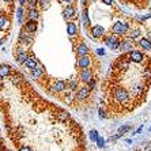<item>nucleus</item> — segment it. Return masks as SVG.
Wrapping results in <instances>:
<instances>
[{
    "mask_svg": "<svg viewBox=\"0 0 151 151\" xmlns=\"http://www.w3.org/2000/svg\"><path fill=\"white\" fill-rule=\"evenodd\" d=\"M98 114H99V117H106L105 112H104V110H102V109H99V113H98Z\"/></svg>",
    "mask_w": 151,
    "mask_h": 151,
    "instance_id": "obj_42",
    "label": "nucleus"
},
{
    "mask_svg": "<svg viewBox=\"0 0 151 151\" xmlns=\"http://www.w3.org/2000/svg\"><path fill=\"white\" fill-rule=\"evenodd\" d=\"M26 1H27V0H19V4H21V6H25Z\"/></svg>",
    "mask_w": 151,
    "mask_h": 151,
    "instance_id": "obj_43",
    "label": "nucleus"
},
{
    "mask_svg": "<svg viewBox=\"0 0 151 151\" xmlns=\"http://www.w3.org/2000/svg\"><path fill=\"white\" fill-rule=\"evenodd\" d=\"M76 53L79 56H83V55H88V46L86 44H78L76 45Z\"/></svg>",
    "mask_w": 151,
    "mask_h": 151,
    "instance_id": "obj_19",
    "label": "nucleus"
},
{
    "mask_svg": "<svg viewBox=\"0 0 151 151\" xmlns=\"http://www.w3.org/2000/svg\"><path fill=\"white\" fill-rule=\"evenodd\" d=\"M128 59H129V61H134V63H142L144 60V56H143V53L140 52V50H135V49H132L129 53H128Z\"/></svg>",
    "mask_w": 151,
    "mask_h": 151,
    "instance_id": "obj_5",
    "label": "nucleus"
},
{
    "mask_svg": "<svg viewBox=\"0 0 151 151\" xmlns=\"http://www.w3.org/2000/svg\"><path fill=\"white\" fill-rule=\"evenodd\" d=\"M97 137H98V132L95 129H91L90 131V140L91 142H95L97 140Z\"/></svg>",
    "mask_w": 151,
    "mask_h": 151,
    "instance_id": "obj_33",
    "label": "nucleus"
},
{
    "mask_svg": "<svg viewBox=\"0 0 151 151\" xmlns=\"http://www.w3.org/2000/svg\"><path fill=\"white\" fill-rule=\"evenodd\" d=\"M32 75L35 78V79H40V78L44 75V71H42L41 67H38V64H37L34 68H32Z\"/></svg>",
    "mask_w": 151,
    "mask_h": 151,
    "instance_id": "obj_22",
    "label": "nucleus"
},
{
    "mask_svg": "<svg viewBox=\"0 0 151 151\" xmlns=\"http://www.w3.org/2000/svg\"><path fill=\"white\" fill-rule=\"evenodd\" d=\"M123 136V134L121 132H119V134L116 135V136H113V137H110V140H116V139H119V137H121Z\"/></svg>",
    "mask_w": 151,
    "mask_h": 151,
    "instance_id": "obj_39",
    "label": "nucleus"
},
{
    "mask_svg": "<svg viewBox=\"0 0 151 151\" xmlns=\"http://www.w3.org/2000/svg\"><path fill=\"white\" fill-rule=\"evenodd\" d=\"M4 1H6V3H11V1H12V0H4Z\"/></svg>",
    "mask_w": 151,
    "mask_h": 151,
    "instance_id": "obj_48",
    "label": "nucleus"
},
{
    "mask_svg": "<svg viewBox=\"0 0 151 151\" xmlns=\"http://www.w3.org/2000/svg\"><path fill=\"white\" fill-rule=\"evenodd\" d=\"M68 84H70V87H68V88H70V90H74V91H75V90H76V87H78V83H76V81H71Z\"/></svg>",
    "mask_w": 151,
    "mask_h": 151,
    "instance_id": "obj_36",
    "label": "nucleus"
},
{
    "mask_svg": "<svg viewBox=\"0 0 151 151\" xmlns=\"http://www.w3.org/2000/svg\"><path fill=\"white\" fill-rule=\"evenodd\" d=\"M19 151H33L30 147H27V146H22L21 148H19Z\"/></svg>",
    "mask_w": 151,
    "mask_h": 151,
    "instance_id": "obj_38",
    "label": "nucleus"
},
{
    "mask_svg": "<svg viewBox=\"0 0 151 151\" xmlns=\"http://www.w3.org/2000/svg\"><path fill=\"white\" fill-rule=\"evenodd\" d=\"M142 129H143V125H142V127H139V128H137L136 134H140V132H142Z\"/></svg>",
    "mask_w": 151,
    "mask_h": 151,
    "instance_id": "obj_44",
    "label": "nucleus"
},
{
    "mask_svg": "<svg viewBox=\"0 0 151 151\" xmlns=\"http://www.w3.org/2000/svg\"><path fill=\"white\" fill-rule=\"evenodd\" d=\"M143 78L148 82V83H151V67L144 68V71H143Z\"/></svg>",
    "mask_w": 151,
    "mask_h": 151,
    "instance_id": "obj_26",
    "label": "nucleus"
},
{
    "mask_svg": "<svg viewBox=\"0 0 151 151\" xmlns=\"http://www.w3.org/2000/svg\"><path fill=\"white\" fill-rule=\"evenodd\" d=\"M90 64H91V57L88 56V55L79 56V59H78V67H79V68L90 67Z\"/></svg>",
    "mask_w": 151,
    "mask_h": 151,
    "instance_id": "obj_7",
    "label": "nucleus"
},
{
    "mask_svg": "<svg viewBox=\"0 0 151 151\" xmlns=\"http://www.w3.org/2000/svg\"><path fill=\"white\" fill-rule=\"evenodd\" d=\"M139 45H140L144 50H151V42L148 41L147 38H142L140 41H139Z\"/></svg>",
    "mask_w": 151,
    "mask_h": 151,
    "instance_id": "obj_24",
    "label": "nucleus"
},
{
    "mask_svg": "<svg viewBox=\"0 0 151 151\" xmlns=\"http://www.w3.org/2000/svg\"><path fill=\"white\" fill-rule=\"evenodd\" d=\"M79 76H81V81L83 82V83H87V82L93 78V71H91V68H90V67L81 68V74H79Z\"/></svg>",
    "mask_w": 151,
    "mask_h": 151,
    "instance_id": "obj_6",
    "label": "nucleus"
},
{
    "mask_svg": "<svg viewBox=\"0 0 151 151\" xmlns=\"http://www.w3.org/2000/svg\"><path fill=\"white\" fill-rule=\"evenodd\" d=\"M102 1H104L105 4H108V6H112L113 4V0H102Z\"/></svg>",
    "mask_w": 151,
    "mask_h": 151,
    "instance_id": "obj_40",
    "label": "nucleus"
},
{
    "mask_svg": "<svg viewBox=\"0 0 151 151\" xmlns=\"http://www.w3.org/2000/svg\"><path fill=\"white\" fill-rule=\"evenodd\" d=\"M38 3H41V6L45 8V10L50 7V0H38Z\"/></svg>",
    "mask_w": 151,
    "mask_h": 151,
    "instance_id": "obj_34",
    "label": "nucleus"
},
{
    "mask_svg": "<svg viewBox=\"0 0 151 151\" xmlns=\"http://www.w3.org/2000/svg\"><path fill=\"white\" fill-rule=\"evenodd\" d=\"M23 64H25L27 68H30V70H32V68H34L38 63H37V60H35L34 56H27V59L25 60V63H23Z\"/></svg>",
    "mask_w": 151,
    "mask_h": 151,
    "instance_id": "obj_21",
    "label": "nucleus"
},
{
    "mask_svg": "<svg viewBox=\"0 0 151 151\" xmlns=\"http://www.w3.org/2000/svg\"><path fill=\"white\" fill-rule=\"evenodd\" d=\"M97 53H98L99 56H102V55H105V50L104 49H97Z\"/></svg>",
    "mask_w": 151,
    "mask_h": 151,
    "instance_id": "obj_41",
    "label": "nucleus"
},
{
    "mask_svg": "<svg viewBox=\"0 0 151 151\" xmlns=\"http://www.w3.org/2000/svg\"><path fill=\"white\" fill-rule=\"evenodd\" d=\"M27 53H26V50L23 49V48H22V46H19V48H18V53H17V61L19 64H23L25 63V60L27 59Z\"/></svg>",
    "mask_w": 151,
    "mask_h": 151,
    "instance_id": "obj_13",
    "label": "nucleus"
},
{
    "mask_svg": "<svg viewBox=\"0 0 151 151\" xmlns=\"http://www.w3.org/2000/svg\"><path fill=\"white\" fill-rule=\"evenodd\" d=\"M63 17H64V19H65V21L75 19V18H76V11H75V8L72 7V6H68V7L63 11Z\"/></svg>",
    "mask_w": 151,
    "mask_h": 151,
    "instance_id": "obj_10",
    "label": "nucleus"
},
{
    "mask_svg": "<svg viewBox=\"0 0 151 151\" xmlns=\"http://www.w3.org/2000/svg\"><path fill=\"white\" fill-rule=\"evenodd\" d=\"M91 35L94 38H101L105 35V29L102 27L101 25H95L91 27Z\"/></svg>",
    "mask_w": 151,
    "mask_h": 151,
    "instance_id": "obj_11",
    "label": "nucleus"
},
{
    "mask_svg": "<svg viewBox=\"0 0 151 151\" xmlns=\"http://www.w3.org/2000/svg\"><path fill=\"white\" fill-rule=\"evenodd\" d=\"M27 18H29V21H37V18H38V11L35 10V8H29Z\"/></svg>",
    "mask_w": 151,
    "mask_h": 151,
    "instance_id": "obj_23",
    "label": "nucleus"
},
{
    "mask_svg": "<svg viewBox=\"0 0 151 151\" xmlns=\"http://www.w3.org/2000/svg\"><path fill=\"white\" fill-rule=\"evenodd\" d=\"M3 87V78H0V88Z\"/></svg>",
    "mask_w": 151,
    "mask_h": 151,
    "instance_id": "obj_45",
    "label": "nucleus"
},
{
    "mask_svg": "<svg viewBox=\"0 0 151 151\" xmlns=\"http://www.w3.org/2000/svg\"><path fill=\"white\" fill-rule=\"evenodd\" d=\"M37 27H38V25H37V21H27L25 23V32L26 33H35V30H37Z\"/></svg>",
    "mask_w": 151,
    "mask_h": 151,
    "instance_id": "obj_14",
    "label": "nucleus"
},
{
    "mask_svg": "<svg viewBox=\"0 0 151 151\" xmlns=\"http://www.w3.org/2000/svg\"><path fill=\"white\" fill-rule=\"evenodd\" d=\"M26 4H27L29 8H37V6H38V0H27L26 1Z\"/></svg>",
    "mask_w": 151,
    "mask_h": 151,
    "instance_id": "obj_31",
    "label": "nucleus"
},
{
    "mask_svg": "<svg viewBox=\"0 0 151 151\" xmlns=\"http://www.w3.org/2000/svg\"><path fill=\"white\" fill-rule=\"evenodd\" d=\"M0 151H4V150H3V148H0Z\"/></svg>",
    "mask_w": 151,
    "mask_h": 151,
    "instance_id": "obj_49",
    "label": "nucleus"
},
{
    "mask_svg": "<svg viewBox=\"0 0 151 151\" xmlns=\"http://www.w3.org/2000/svg\"><path fill=\"white\" fill-rule=\"evenodd\" d=\"M8 26V19L4 15H0V30H3Z\"/></svg>",
    "mask_w": 151,
    "mask_h": 151,
    "instance_id": "obj_27",
    "label": "nucleus"
},
{
    "mask_svg": "<svg viewBox=\"0 0 151 151\" xmlns=\"http://www.w3.org/2000/svg\"><path fill=\"white\" fill-rule=\"evenodd\" d=\"M19 42H22V44H32V42H33V37L30 35V33L22 32L21 35H19Z\"/></svg>",
    "mask_w": 151,
    "mask_h": 151,
    "instance_id": "obj_16",
    "label": "nucleus"
},
{
    "mask_svg": "<svg viewBox=\"0 0 151 151\" xmlns=\"http://www.w3.org/2000/svg\"><path fill=\"white\" fill-rule=\"evenodd\" d=\"M150 132H151V127H150Z\"/></svg>",
    "mask_w": 151,
    "mask_h": 151,
    "instance_id": "obj_50",
    "label": "nucleus"
},
{
    "mask_svg": "<svg viewBox=\"0 0 151 151\" xmlns=\"http://www.w3.org/2000/svg\"><path fill=\"white\" fill-rule=\"evenodd\" d=\"M3 44H4V40L1 38V40H0V45H3Z\"/></svg>",
    "mask_w": 151,
    "mask_h": 151,
    "instance_id": "obj_47",
    "label": "nucleus"
},
{
    "mask_svg": "<svg viewBox=\"0 0 151 151\" xmlns=\"http://www.w3.org/2000/svg\"><path fill=\"white\" fill-rule=\"evenodd\" d=\"M128 131H131V125H124V127H121L119 132H121V134H125V132H128Z\"/></svg>",
    "mask_w": 151,
    "mask_h": 151,
    "instance_id": "obj_37",
    "label": "nucleus"
},
{
    "mask_svg": "<svg viewBox=\"0 0 151 151\" xmlns=\"http://www.w3.org/2000/svg\"><path fill=\"white\" fill-rule=\"evenodd\" d=\"M64 3H71V1H72V0H63Z\"/></svg>",
    "mask_w": 151,
    "mask_h": 151,
    "instance_id": "obj_46",
    "label": "nucleus"
},
{
    "mask_svg": "<svg viewBox=\"0 0 151 151\" xmlns=\"http://www.w3.org/2000/svg\"><path fill=\"white\" fill-rule=\"evenodd\" d=\"M104 41H105L106 46H109L112 50L119 49L120 41L117 40V37L114 34H109V35H104Z\"/></svg>",
    "mask_w": 151,
    "mask_h": 151,
    "instance_id": "obj_2",
    "label": "nucleus"
},
{
    "mask_svg": "<svg viewBox=\"0 0 151 151\" xmlns=\"http://www.w3.org/2000/svg\"><path fill=\"white\" fill-rule=\"evenodd\" d=\"M67 33H68V35H70V37H75V35H76V33H78L76 23L68 21L67 22Z\"/></svg>",
    "mask_w": 151,
    "mask_h": 151,
    "instance_id": "obj_15",
    "label": "nucleus"
},
{
    "mask_svg": "<svg viewBox=\"0 0 151 151\" xmlns=\"http://www.w3.org/2000/svg\"><path fill=\"white\" fill-rule=\"evenodd\" d=\"M22 81H23V79H22V76L19 74H14L12 76H11V83L15 84V86H19Z\"/></svg>",
    "mask_w": 151,
    "mask_h": 151,
    "instance_id": "obj_25",
    "label": "nucleus"
},
{
    "mask_svg": "<svg viewBox=\"0 0 151 151\" xmlns=\"http://www.w3.org/2000/svg\"><path fill=\"white\" fill-rule=\"evenodd\" d=\"M0 143H1V140H0Z\"/></svg>",
    "mask_w": 151,
    "mask_h": 151,
    "instance_id": "obj_51",
    "label": "nucleus"
},
{
    "mask_svg": "<svg viewBox=\"0 0 151 151\" xmlns=\"http://www.w3.org/2000/svg\"><path fill=\"white\" fill-rule=\"evenodd\" d=\"M128 29H129V25L127 23V22H117L116 25H113L112 27V32L113 34H120L123 35L128 32Z\"/></svg>",
    "mask_w": 151,
    "mask_h": 151,
    "instance_id": "obj_3",
    "label": "nucleus"
},
{
    "mask_svg": "<svg viewBox=\"0 0 151 151\" xmlns=\"http://www.w3.org/2000/svg\"><path fill=\"white\" fill-rule=\"evenodd\" d=\"M95 84H97V82H95V79H90V81L87 82V87L90 88V90H94V87H95Z\"/></svg>",
    "mask_w": 151,
    "mask_h": 151,
    "instance_id": "obj_35",
    "label": "nucleus"
},
{
    "mask_svg": "<svg viewBox=\"0 0 151 151\" xmlns=\"http://www.w3.org/2000/svg\"><path fill=\"white\" fill-rule=\"evenodd\" d=\"M114 98H116V101L119 104H127V102L129 101V94H128V91H127L125 88L119 87L114 90Z\"/></svg>",
    "mask_w": 151,
    "mask_h": 151,
    "instance_id": "obj_1",
    "label": "nucleus"
},
{
    "mask_svg": "<svg viewBox=\"0 0 151 151\" xmlns=\"http://www.w3.org/2000/svg\"><path fill=\"white\" fill-rule=\"evenodd\" d=\"M146 91L144 90V86L142 83H137L136 86H134V90H132V95L134 97H140V95H143V93Z\"/></svg>",
    "mask_w": 151,
    "mask_h": 151,
    "instance_id": "obj_18",
    "label": "nucleus"
},
{
    "mask_svg": "<svg viewBox=\"0 0 151 151\" xmlns=\"http://www.w3.org/2000/svg\"><path fill=\"white\" fill-rule=\"evenodd\" d=\"M95 142H97V146H98L99 148H104V147H105V139H104V137H99L98 136Z\"/></svg>",
    "mask_w": 151,
    "mask_h": 151,
    "instance_id": "obj_32",
    "label": "nucleus"
},
{
    "mask_svg": "<svg viewBox=\"0 0 151 151\" xmlns=\"http://www.w3.org/2000/svg\"><path fill=\"white\" fill-rule=\"evenodd\" d=\"M57 120H59L60 123L68 121V120H70V113L65 112V110H59V112H57Z\"/></svg>",
    "mask_w": 151,
    "mask_h": 151,
    "instance_id": "obj_20",
    "label": "nucleus"
},
{
    "mask_svg": "<svg viewBox=\"0 0 151 151\" xmlns=\"http://www.w3.org/2000/svg\"><path fill=\"white\" fill-rule=\"evenodd\" d=\"M135 46V40L132 38H125L123 41H120V45H119V49L121 52H131L134 49Z\"/></svg>",
    "mask_w": 151,
    "mask_h": 151,
    "instance_id": "obj_4",
    "label": "nucleus"
},
{
    "mask_svg": "<svg viewBox=\"0 0 151 151\" xmlns=\"http://www.w3.org/2000/svg\"><path fill=\"white\" fill-rule=\"evenodd\" d=\"M17 19L19 23H22L23 22V8H22V6L17 10Z\"/></svg>",
    "mask_w": 151,
    "mask_h": 151,
    "instance_id": "obj_29",
    "label": "nucleus"
},
{
    "mask_svg": "<svg viewBox=\"0 0 151 151\" xmlns=\"http://www.w3.org/2000/svg\"><path fill=\"white\" fill-rule=\"evenodd\" d=\"M140 34H142L140 29H134V30L131 32V34H129V38L136 40V38H139V37H140Z\"/></svg>",
    "mask_w": 151,
    "mask_h": 151,
    "instance_id": "obj_28",
    "label": "nucleus"
},
{
    "mask_svg": "<svg viewBox=\"0 0 151 151\" xmlns=\"http://www.w3.org/2000/svg\"><path fill=\"white\" fill-rule=\"evenodd\" d=\"M65 87H67V84H65L64 81H56L53 83L52 87H50V91L52 93H61L65 90Z\"/></svg>",
    "mask_w": 151,
    "mask_h": 151,
    "instance_id": "obj_9",
    "label": "nucleus"
},
{
    "mask_svg": "<svg viewBox=\"0 0 151 151\" xmlns=\"http://www.w3.org/2000/svg\"><path fill=\"white\" fill-rule=\"evenodd\" d=\"M129 64H131L129 59L125 56V57H123V59H120L119 61H117L116 68H117L119 71H127L128 68H129Z\"/></svg>",
    "mask_w": 151,
    "mask_h": 151,
    "instance_id": "obj_12",
    "label": "nucleus"
},
{
    "mask_svg": "<svg viewBox=\"0 0 151 151\" xmlns=\"http://www.w3.org/2000/svg\"><path fill=\"white\" fill-rule=\"evenodd\" d=\"M11 75V67L7 64H0V78H7Z\"/></svg>",
    "mask_w": 151,
    "mask_h": 151,
    "instance_id": "obj_17",
    "label": "nucleus"
},
{
    "mask_svg": "<svg viewBox=\"0 0 151 151\" xmlns=\"http://www.w3.org/2000/svg\"><path fill=\"white\" fill-rule=\"evenodd\" d=\"M90 93H91V90H90L87 86H84V87L79 88V91L76 93V99L78 101H84V99L90 95Z\"/></svg>",
    "mask_w": 151,
    "mask_h": 151,
    "instance_id": "obj_8",
    "label": "nucleus"
},
{
    "mask_svg": "<svg viewBox=\"0 0 151 151\" xmlns=\"http://www.w3.org/2000/svg\"><path fill=\"white\" fill-rule=\"evenodd\" d=\"M83 23H84V26L90 25V21H88V11H87V8H84V10H83Z\"/></svg>",
    "mask_w": 151,
    "mask_h": 151,
    "instance_id": "obj_30",
    "label": "nucleus"
}]
</instances>
